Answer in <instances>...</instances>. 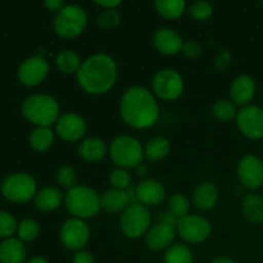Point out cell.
I'll list each match as a JSON object with an SVG mask.
<instances>
[{
	"label": "cell",
	"instance_id": "277c9868",
	"mask_svg": "<svg viewBox=\"0 0 263 263\" xmlns=\"http://www.w3.org/2000/svg\"><path fill=\"white\" fill-rule=\"evenodd\" d=\"M64 204L67 211L80 220L92 218L99 213L100 195L92 187L86 185H76L67 190L64 197Z\"/></svg>",
	"mask_w": 263,
	"mask_h": 263
},
{
	"label": "cell",
	"instance_id": "ba28073f",
	"mask_svg": "<svg viewBox=\"0 0 263 263\" xmlns=\"http://www.w3.org/2000/svg\"><path fill=\"white\" fill-rule=\"evenodd\" d=\"M2 194L10 202H30L37 194V185L31 175L20 172V174L10 175L3 181Z\"/></svg>",
	"mask_w": 263,
	"mask_h": 263
},
{
	"label": "cell",
	"instance_id": "ac0fdd59",
	"mask_svg": "<svg viewBox=\"0 0 263 263\" xmlns=\"http://www.w3.org/2000/svg\"><path fill=\"white\" fill-rule=\"evenodd\" d=\"M136 202L145 207H157L166 199V189L154 179H145L135 189Z\"/></svg>",
	"mask_w": 263,
	"mask_h": 263
},
{
	"label": "cell",
	"instance_id": "f1b7e54d",
	"mask_svg": "<svg viewBox=\"0 0 263 263\" xmlns=\"http://www.w3.org/2000/svg\"><path fill=\"white\" fill-rule=\"evenodd\" d=\"M31 148L37 152H46L54 141V133L50 127H36L30 135Z\"/></svg>",
	"mask_w": 263,
	"mask_h": 263
},
{
	"label": "cell",
	"instance_id": "b9f144b4",
	"mask_svg": "<svg viewBox=\"0 0 263 263\" xmlns=\"http://www.w3.org/2000/svg\"><path fill=\"white\" fill-rule=\"evenodd\" d=\"M95 4L99 5L102 9H117L122 3L120 0H102V2H95Z\"/></svg>",
	"mask_w": 263,
	"mask_h": 263
},
{
	"label": "cell",
	"instance_id": "4dcf8cb0",
	"mask_svg": "<svg viewBox=\"0 0 263 263\" xmlns=\"http://www.w3.org/2000/svg\"><path fill=\"white\" fill-rule=\"evenodd\" d=\"M239 110L236 105L229 99H220L213 104L212 113L217 120L220 121H231L236 118Z\"/></svg>",
	"mask_w": 263,
	"mask_h": 263
},
{
	"label": "cell",
	"instance_id": "30bf717a",
	"mask_svg": "<svg viewBox=\"0 0 263 263\" xmlns=\"http://www.w3.org/2000/svg\"><path fill=\"white\" fill-rule=\"evenodd\" d=\"M177 234L189 244H200L207 240L212 233L210 221L197 215H187L180 218L176 225Z\"/></svg>",
	"mask_w": 263,
	"mask_h": 263
},
{
	"label": "cell",
	"instance_id": "8992f818",
	"mask_svg": "<svg viewBox=\"0 0 263 263\" xmlns=\"http://www.w3.org/2000/svg\"><path fill=\"white\" fill-rule=\"evenodd\" d=\"M87 26L86 10L76 4L66 7L55 14L53 22L54 32L62 39H74L81 35Z\"/></svg>",
	"mask_w": 263,
	"mask_h": 263
},
{
	"label": "cell",
	"instance_id": "d6986e66",
	"mask_svg": "<svg viewBox=\"0 0 263 263\" xmlns=\"http://www.w3.org/2000/svg\"><path fill=\"white\" fill-rule=\"evenodd\" d=\"M153 45L163 55H176L184 48V40L179 32L168 27H162L154 32Z\"/></svg>",
	"mask_w": 263,
	"mask_h": 263
},
{
	"label": "cell",
	"instance_id": "60d3db41",
	"mask_svg": "<svg viewBox=\"0 0 263 263\" xmlns=\"http://www.w3.org/2000/svg\"><path fill=\"white\" fill-rule=\"evenodd\" d=\"M44 5H45V8L49 12H54L55 14L58 12H61V10L66 7L63 0H46V2L44 3Z\"/></svg>",
	"mask_w": 263,
	"mask_h": 263
},
{
	"label": "cell",
	"instance_id": "e575fe53",
	"mask_svg": "<svg viewBox=\"0 0 263 263\" xmlns=\"http://www.w3.org/2000/svg\"><path fill=\"white\" fill-rule=\"evenodd\" d=\"M187 12L194 20L202 22V21H207L212 17L213 7L211 3L205 2V0H200V2L193 3L189 9H187Z\"/></svg>",
	"mask_w": 263,
	"mask_h": 263
},
{
	"label": "cell",
	"instance_id": "5bb4252c",
	"mask_svg": "<svg viewBox=\"0 0 263 263\" xmlns=\"http://www.w3.org/2000/svg\"><path fill=\"white\" fill-rule=\"evenodd\" d=\"M87 130L86 121L84 117L74 112H68L62 115L55 123V133L62 140L73 141L81 140Z\"/></svg>",
	"mask_w": 263,
	"mask_h": 263
},
{
	"label": "cell",
	"instance_id": "9a60e30c",
	"mask_svg": "<svg viewBox=\"0 0 263 263\" xmlns=\"http://www.w3.org/2000/svg\"><path fill=\"white\" fill-rule=\"evenodd\" d=\"M49 73V64L43 57H30L18 68V79L25 86L40 85Z\"/></svg>",
	"mask_w": 263,
	"mask_h": 263
},
{
	"label": "cell",
	"instance_id": "ab89813d",
	"mask_svg": "<svg viewBox=\"0 0 263 263\" xmlns=\"http://www.w3.org/2000/svg\"><path fill=\"white\" fill-rule=\"evenodd\" d=\"M73 263H95L94 257L91 253L86 251H79L74 253Z\"/></svg>",
	"mask_w": 263,
	"mask_h": 263
},
{
	"label": "cell",
	"instance_id": "4316f807",
	"mask_svg": "<svg viewBox=\"0 0 263 263\" xmlns=\"http://www.w3.org/2000/svg\"><path fill=\"white\" fill-rule=\"evenodd\" d=\"M154 8L161 17L166 20H177L186 10L184 0H156Z\"/></svg>",
	"mask_w": 263,
	"mask_h": 263
},
{
	"label": "cell",
	"instance_id": "8fae6325",
	"mask_svg": "<svg viewBox=\"0 0 263 263\" xmlns=\"http://www.w3.org/2000/svg\"><path fill=\"white\" fill-rule=\"evenodd\" d=\"M59 236L67 249L74 252L84 251L90 240V228L85 220L71 217L62 225Z\"/></svg>",
	"mask_w": 263,
	"mask_h": 263
},
{
	"label": "cell",
	"instance_id": "d4e9b609",
	"mask_svg": "<svg viewBox=\"0 0 263 263\" xmlns=\"http://www.w3.org/2000/svg\"><path fill=\"white\" fill-rule=\"evenodd\" d=\"M241 211L249 222L261 223L263 221V199L253 193L247 194L241 202Z\"/></svg>",
	"mask_w": 263,
	"mask_h": 263
},
{
	"label": "cell",
	"instance_id": "9c48e42d",
	"mask_svg": "<svg viewBox=\"0 0 263 263\" xmlns=\"http://www.w3.org/2000/svg\"><path fill=\"white\" fill-rule=\"evenodd\" d=\"M184 79L177 71L171 68H164L157 72L152 80V89L154 97L159 99L172 102L180 98L184 92Z\"/></svg>",
	"mask_w": 263,
	"mask_h": 263
},
{
	"label": "cell",
	"instance_id": "4fadbf2b",
	"mask_svg": "<svg viewBox=\"0 0 263 263\" xmlns=\"http://www.w3.org/2000/svg\"><path fill=\"white\" fill-rule=\"evenodd\" d=\"M238 177L247 189H259L263 185V162L253 154L243 157L238 164Z\"/></svg>",
	"mask_w": 263,
	"mask_h": 263
},
{
	"label": "cell",
	"instance_id": "484cf974",
	"mask_svg": "<svg viewBox=\"0 0 263 263\" xmlns=\"http://www.w3.org/2000/svg\"><path fill=\"white\" fill-rule=\"evenodd\" d=\"M171 152V144L168 139L163 136H156L148 140L145 148H144V156L151 162H158L166 158Z\"/></svg>",
	"mask_w": 263,
	"mask_h": 263
},
{
	"label": "cell",
	"instance_id": "8d00e7d4",
	"mask_svg": "<svg viewBox=\"0 0 263 263\" xmlns=\"http://www.w3.org/2000/svg\"><path fill=\"white\" fill-rule=\"evenodd\" d=\"M57 182L61 185L62 187H66V189H71V187L76 186V181H77V176L74 170L72 168L71 166H61L58 170H57Z\"/></svg>",
	"mask_w": 263,
	"mask_h": 263
},
{
	"label": "cell",
	"instance_id": "44dd1931",
	"mask_svg": "<svg viewBox=\"0 0 263 263\" xmlns=\"http://www.w3.org/2000/svg\"><path fill=\"white\" fill-rule=\"evenodd\" d=\"M218 189L213 182H202L193 193V203L200 211H210L217 204Z\"/></svg>",
	"mask_w": 263,
	"mask_h": 263
},
{
	"label": "cell",
	"instance_id": "3957f363",
	"mask_svg": "<svg viewBox=\"0 0 263 263\" xmlns=\"http://www.w3.org/2000/svg\"><path fill=\"white\" fill-rule=\"evenodd\" d=\"M21 110L23 117L37 127H50L61 117L58 102L48 94H35L26 98Z\"/></svg>",
	"mask_w": 263,
	"mask_h": 263
},
{
	"label": "cell",
	"instance_id": "ee69618b",
	"mask_svg": "<svg viewBox=\"0 0 263 263\" xmlns=\"http://www.w3.org/2000/svg\"><path fill=\"white\" fill-rule=\"evenodd\" d=\"M211 263H235L231 258H228V257H217L213 261H211Z\"/></svg>",
	"mask_w": 263,
	"mask_h": 263
},
{
	"label": "cell",
	"instance_id": "7c38bea8",
	"mask_svg": "<svg viewBox=\"0 0 263 263\" xmlns=\"http://www.w3.org/2000/svg\"><path fill=\"white\" fill-rule=\"evenodd\" d=\"M236 125L246 138L252 140L263 139V109L257 105H247L238 112Z\"/></svg>",
	"mask_w": 263,
	"mask_h": 263
},
{
	"label": "cell",
	"instance_id": "6da1fadb",
	"mask_svg": "<svg viewBox=\"0 0 263 263\" xmlns=\"http://www.w3.org/2000/svg\"><path fill=\"white\" fill-rule=\"evenodd\" d=\"M120 115L127 126L145 130L158 121L159 107L153 92L136 85L123 92L120 100Z\"/></svg>",
	"mask_w": 263,
	"mask_h": 263
},
{
	"label": "cell",
	"instance_id": "5b68a950",
	"mask_svg": "<svg viewBox=\"0 0 263 263\" xmlns=\"http://www.w3.org/2000/svg\"><path fill=\"white\" fill-rule=\"evenodd\" d=\"M110 159L118 168H136L143 163L144 149L138 139L128 135L117 136L109 146Z\"/></svg>",
	"mask_w": 263,
	"mask_h": 263
},
{
	"label": "cell",
	"instance_id": "e0dca14e",
	"mask_svg": "<svg viewBox=\"0 0 263 263\" xmlns=\"http://www.w3.org/2000/svg\"><path fill=\"white\" fill-rule=\"evenodd\" d=\"M175 235V226L158 221L156 225L151 226L148 233L145 234V244L153 252L163 251L172 246Z\"/></svg>",
	"mask_w": 263,
	"mask_h": 263
},
{
	"label": "cell",
	"instance_id": "ffe728a7",
	"mask_svg": "<svg viewBox=\"0 0 263 263\" xmlns=\"http://www.w3.org/2000/svg\"><path fill=\"white\" fill-rule=\"evenodd\" d=\"M256 95V82L248 74H240L230 86L231 102L235 105L247 107Z\"/></svg>",
	"mask_w": 263,
	"mask_h": 263
},
{
	"label": "cell",
	"instance_id": "cb8c5ba5",
	"mask_svg": "<svg viewBox=\"0 0 263 263\" xmlns=\"http://www.w3.org/2000/svg\"><path fill=\"white\" fill-rule=\"evenodd\" d=\"M26 249L20 239H5L0 244V263H25Z\"/></svg>",
	"mask_w": 263,
	"mask_h": 263
},
{
	"label": "cell",
	"instance_id": "2e32d148",
	"mask_svg": "<svg viewBox=\"0 0 263 263\" xmlns=\"http://www.w3.org/2000/svg\"><path fill=\"white\" fill-rule=\"evenodd\" d=\"M136 202L135 190H118L110 187L100 195V208L108 213L123 212L128 205Z\"/></svg>",
	"mask_w": 263,
	"mask_h": 263
},
{
	"label": "cell",
	"instance_id": "f6af8a7d",
	"mask_svg": "<svg viewBox=\"0 0 263 263\" xmlns=\"http://www.w3.org/2000/svg\"><path fill=\"white\" fill-rule=\"evenodd\" d=\"M27 263H49V262L46 261L45 258H43V257H33V258H31Z\"/></svg>",
	"mask_w": 263,
	"mask_h": 263
},
{
	"label": "cell",
	"instance_id": "7402d4cb",
	"mask_svg": "<svg viewBox=\"0 0 263 263\" xmlns=\"http://www.w3.org/2000/svg\"><path fill=\"white\" fill-rule=\"evenodd\" d=\"M109 151L104 140L100 138H87L79 145V156L86 162H98Z\"/></svg>",
	"mask_w": 263,
	"mask_h": 263
},
{
	"label": "cell",
	"instance_id": "83f0119b",
	"mask_svg": "<svg viewBox=\"0 0 263 263\" xmlns=\"http://www.w3.org/2000/svg\"><path fill=\"white\" fill-rule=\"evenodd\" d=\"M81 64L82 62L79 54L73 50H69V49L62 50L55 58L57 68L64 74H77Z\"/></svg>",
	"mask_w": 263,
	"mask_h": 263
},
{
	"label": "cell",
	"instance_id": "52a82bcc",
	"mask_svg": "<svg viewBox=\"0 0 263 263\" xmlns=\"http://www.w3.org/2000/svg\"><path fill=\"white\" fill-rule=\"evenodd\" d=\"M151 222L152 216L148 207L140 203L128 205L120 217L121 231L128 239H139L143 235L145 236L151 229Z\"/></svg>",
	"mask_w": 263,
	"mask_h": 263
},
{
	"label": "cell",
	"instance_id": "1f68e13d",
	"mask_svg": "<svg viewBox=\"0 0 263 263\" xmlns=\"http://www.w3.org/2000/svg\"><path fill=\"white\" fill-rule=\"evenodd\" d=\"M190 210V202L184 194H174L168 200V212L172 216L180 220V218L185 217V216L189 215Z\"/></svg>",
	"mask_w": 263,
	"mask_h": 263
},
{
	"label": "cell",
	"instance_id": "d6a6232c",
	"mask_svg": "<svg viewBox=\"0 0 263 263\" xmlns=\"http://www.w3.org/2000/svg\"><path fill=\"white\" fill-rule=\"evenodd\" d=\"M17 234L21 241H32L40 234V225L32 218H26L18 225Z\"/></svg>",
	"mask_w": 263,
	"mask_h": 263
},
{
	"label": "cell",
	"instance_id": "f35d334b",
	"mask_svg": "<svg viewBox=\"0 0 263 263\" xmlns=\"http://www.w3.org/2000/svg\"><path fill=\"white\" fill-rule=\"evenodd\" d=\"M182 53L189 58H197L202 54V46L197 41H185L184 48H182Z\"/></svg>",
	"mask_w": 263,
	"mask_h": 263
},
{
	"label": "cell",
	"instance_id": "f546056e",
	"mask_svg": "<svg viewBox=\"0 0 263 263\" xmlns=\"http://www.w3.org/2000/svg\"><path fill=\"white\" fill-rule=\"evenodd\" d=\"M192 251L184 244H172L164 254V263H193Z\"/></svg>",
	"mask_w": 263,
	"mask_h": 263
},
{
	"label": "cell",
	"instance_id": "836d02e7",
	"mask_svg": "<svg viewBox=\"0 0 263 263\" xmlns=\"http://www.w3.org/2000/svg\"><path fill=\"white\" fill-rule=\"evenodd\" d=\"M121 22V14L117 9H103L97 17V25L104 30H112Z\"/></svg>",
	"mask_w": 263,
	"mask_h": 263
},
{
	"label": "cell",
	"instance_id": "7bdbcfd3",
	"mask_svg": "<svg viewBox=\"0 0 263 263\" xmlns=\"http://www.w3.org/2000/svg\"><path fill=\"white\" fill-rule=\"evenodd\" d=\"M135 172H136V175H138V176H146V175H148V168H146L145 164L141 163V164H139L138 167H136Z\"/></svg>",
	"mask_w": 263,
	"mask_h": 263
},
{
	"label": "cell",
	"instance_id": "d590c367",
	"mask_svg": "<svg viewBox=\"0 0 263 263\" xmlns=\"http://www.w3.org/2000/svg\"><path fill=\"white\" fill-rule=\"evenodd\" d=\"M109 182L113 189L127 190L130 189L131 185V175L128 174L127 170L116 167L109 174Z\"/></svg>",
	"mask_w": 263,
	"mask_h": 263
},
{
	"label": "cell",
	"instance_id": "74e56055",
	"mask_svg": "<svg viewBox=\"0 0 263 263\" xmlns=\"http://www.w3.org/2000/svg\"><path fill=\"white\" fill-rule=\"evenodd\" d=\"M18 223L10 213L0 211V238L9 239L17 231Z\"/></svg>",
	"mask_w": 263,
	"mask_h": 263
},
{
	"label": "cell",
	"instance_id": "603a6c76",
	"mask_svg": "<svg viewBox=\"0 0 263 263\" xmlns=\"http://www.w3.org/2000/svg\"><path fill=\"white\" fill-rule=\"evenodd\" d=\"M63 202V194L58 187H43L35 197V205L41 212H53L58 210Z\"/></svg>",
	"mask_w": 263,
	"mask_h": 263
},
{
	"label": "cell",
	"instance_id": "7a4b0ae2",
	"mask_svg": "<svg viewBox=\"0 0 263 263\" xmlns=\"http://www.w3.org/2000/svg\"><path fill=\"white\" fill-rule=\"evenodd\" d=\"M118 68L115 59L108 54H92L82 62L77 72L79 86L90 95H102L109 91L117 81Z\"/></svg>",
	"mask_w": 263,
	"mask_h": 263
}]
</instances>
